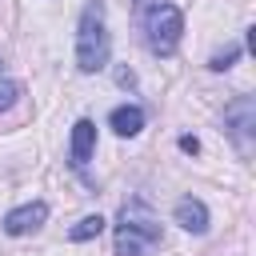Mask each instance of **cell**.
<instances>
[{"instance_id": "cell-11", "label": "cell", "mask_w": 256, "mask_h": 256, "mask_svg": "<svg viewBox=\"0 0 256 256\" xmlns=\"http://www.w3.org/2000/svg\"><path fill=\"white\" fill-rule=\"evenodd\" d=\"M236 56H240V48H236V44H228L224 52H216V56H212V68H216V72H224V68H228Z\"/></svg>"}, {"instance_id": "cell-4", "label": "cell", "mask_w": 256, "mask_h": 256, "mask_svg": "<svg viewBox=\"0 0 256 256\" xmlns=\"http://www.w3.org/2000/svg\"><path fill=\"white\" fill-rule=\"evenodd\" d=\"M44 220H48V204H44V200H32V204H20V208H12V212L4 216V232H8V236H28V232H36Z\"/></svg>"}, {"instance_id": "cell-8", "label": "cell", "mask_w": 256, "mask_h": 256, "mask_svg": "<svg viewBox=\"0 0 256 256\" xmlns=\"http://www.w3.org/2000/svg\"><path fill=\"white\" fill-rule=\"evenodd\" d=\"M108 124H112L116 136H136V132L144 128V112H140L136 104H120V108H112Z\"/></svg>"}, {"instance_id": "cell-7", "label": "cell", "mask_w": 256, "mask_h": 256, "mask_svg": "<svg viewBox=\"0 0 256 256\" xmlns=\"http://www.w3.org/2000/svg\"><path fill=\"white\" fill-rule=\"evenodd\" d=\"M224 120L232 124V136H236V140H244V136L252 132V124H256V104H252L248 96H240V100L224 112Z\"/></svg>"}, {"instance_id": "cell-12", "label": "cell", "mask_w": 256, "mask_h": 256, "mask_svg": "<svg viewBox=\"0 0 256 256\" xmlns=\"http://www.w3.org/2000/svg\"><path fill=\"white\" fill-rule=\"evenodd\" d=\"M180 148H184V152H200V144H196V136H180Z\"/></svg>"}, {"instance_id": "cell-10", "label": "cell", "mask_w": 256, "mask_h": 256, "mask_svg": "<svg viewBox=\"0 0 256 256\" xmlns=\"http://www.w3.org/2000/svg\"><path fill=\"white\" fill-rule=\"evenodd\" d=\"M16 96H20V88H16L12 80H4V76H0V112H4V108H12V104H16Z\"/></svg>"}, {"instance_id": "cell-9", "label": "cell", "mask_w": 256, "mask_h": 256, "mask_svg": "<svg viewBox=\"0 0 256 256\" xmlns=\"http://www.w3.org/2000/svg\"><path fill=\"white\" fill-rule=\"evenodd\" d=\"M100 232H104V216L96 212V216H84L68 236H72V240H92V236H100Z\"/></svg>"}, {"instance_id": "cell-5", "label": "cell", "mask_w": 256, "mask_h": 256, "mask_svg": "<svg viewBox=\"0 0 256 256\" xmlns=\"http://www.w3.org/2000/svg\"><path fill=\"white\" fill-rule=\"evenodd\" d=\"M176 224L184 228V232H208V208L196 200V196H184V200H176Z\"/></svg>"}, {"instance_id": "cell-1", "label": "cell", "mask_w": 256, "mask_h": 256, "mask_svg": "<svg viewBox=\"0 0 256 256\" xmlns=\"http://www.w3.org/2000/svg\"><path fill=\"white\" fill-rule=\"evenodd\" d=\"M152 244H160V220L144 200H128L120 208L116 224V256H144Z\"/></svg>"}, {"instance_id": "cell-2", "label": "cell", "mask_w": 256, "mask_h": 256, "mask_svg": "<svg viewBox=\"0 0 256 256\" xmlns=\"http://www.w3.org/2000/svg\"><path fill=\"white\" fill-rule=\"evenodd\" d=\"M108 28H104V4L100 0H88L84 16H80V28H76V68L80 72H100L108 64Z\"/></svg>"}, {"instance_id": "cell-6", "label": "cell", "mask_w": 256, "mask_h": 256, "mask_svg": "<svg viewBox=\"0 0 256 256\" xmlns=\"http://www.w3.org/2000/svg\"><path fill=\"white\" fill-rule=\"evenodd\" d=\"M92 148H96V124L92 120H76L72 124V164L84 168L92 160Z\"/></svg>"}, {"instance_id": "cell-3", "label": "cell", "mask_w": 256, "mask_h": 256, "mask_svg": "<svg viewBox=\"0 0 256 256\" xmlns=\"http://www.w3.org/2000/svg\"><path fill=\"white\" fill-rule=\"evenodd\" d=\"M140 32H144V44H148L156 56H172L176 44H180V36H184V16H180L176 4L152 0V4H144V12H140Z\"/></svg>"}]
</instances>
